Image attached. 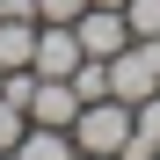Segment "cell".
<instances>
[{
  "label": "cell",
  "mask_w": 160,
  "mask_h": 160,
  "mask_svg": "<svg viewBox=\"0 0 160 160\" xmlns=\"http://www.w3.org/2000/svg\"><path fill=\"white\" fill-rule=\"evenodd\" d=\"M37 58V15H0V66Z\"/></svg>",
  "instance_id": "cell-7"
},
{
  "label": "cell",
  "mask_w": 160,
  "mask_h": 160,
  "mask_svg": "<svg viewBox=\"0 0 160 160\" xmlns=\"http://www.w3.org/2000/svg\"><path fill=\"white\" fill-rule=\"evenodd\" d=\"M109 95H117V102L160 95V37H131L117 58H109Z\"/></svg>",
  "instance_id": "cell-2"
},
{
  "label": "cell",
  "mask_w": 160,
  "mask_h": 160,
  "mask_svg": "<svg viewBox=\"0 0 160 160\" xmlns=\"http://www.w3.org/2000/svg\"><path fill=\"white\" fill-rule=\"evenodd\" d=\"M88 8H124V0H88Z\"/></svg>",
  "instance_id": "cell-12"
},
{
  "label": "cell",
  "mask_w": 160,
  "mask_h": 160,
  "mask_svg": "<svg viewBox=\"0 0 160 160\" xmlns=\"http://www.w3.org/2000/svg\"><path fill=\"white\" fill-rule=\"evenodd\" d=\"M15 160H80V146H73V131H58V124H29L22 146H15Z\"/></svg>",
  "instance_id": "cell-5"
},
{
  "label": "cell",
  "mask_w": 160,
  "mask_h": 160,
  "mask_svg": "<svg viewBox=\"0 0 160 160\" xmlns=\"http://www.w3.org/2000/svg\"><path fill=\"white\" fill-rule=\"evenodd\" d=\"M73 37H80V51H88V58H117V51L131 44V22H124V8H80Z\"/></svg>",
  "instance_id": "cell-3"
},
{
  "label": "cell",
  "mask_w": 160,
  "mask_h": 160,
  "mask_svg": "<svg viewBox=\"0 0 160 160\" xmlns=\"http://www.w3.org/2000/svg\"><path fill=\"white\" fill-rule=\"evenodd\" d=\"M80 117V95H73V80H44L37 73V95H29V124H73Z\"/></svg>",
  "instance_id": "cell-4"
},
{
  "label": "cell",
  "mask_w": 160,
  "mask_h": 160,
  "mask_svg": "<svg viewBox=\"0 0 160 160\" xmlns=\"http://www.w3.org/2000/svg\"><path fill=\"white\" fill-rule=\"evenodd\" d=\"M0 160H15V153H0Z\"/></svg>",
  "instance_id": "cell-14"
},
{
  "label": "cell",
  "mask_w": 160,
  "mask_h": 160,
  "mask_svg": "<svg viewBox=\"0 0 160 160\" xmlns=\"http://www.w3.org/2000/svg\"><path fill=\"white\" fill-rule=\"evenodd\" d=\"M146 160H160V153H146Z\"/></svg>",
  "instance_id": "cell-15"
},
{
  "label": "cell",
  "mask_w": 160,
  "mask_h": 160,
  "mask_svg": "<svg viewBox=\"0 0 160 160\" xmlns=\"http://www.w3.org/2000/svg\"><path fill=\"white\" fill-rule=\"evenodd\" d=\"M66 131H73L80 153H124V138H131V102H117V95L80 102V117H73Z\"/></svg>",
  "instance_id": "cell-1"
},
{
  "label": "cell",
  "mask_w": 160,
  "mask_h": 160,
  "mask_svg": "<svg viewBox=\"0 0 160 160\" xmlns=\"http://www.w3.org/2000/svg\"><path fill=\"white\" fill-rule=\"evenodd\" d=\"M146 153H160V95L131 102V138H124V160H146Z\"/></svg>",
  "instance_id": "cell-6"
},
{
  "label": "cell",
  "mask_w": 160,
  "mask_h": 160,
  "mask_svg": "<svg viewBox=\"0 0 160 160\" xmlns=\"http://www.w3.org/2000/svg\"><path fill=\"white\" fill-rule=\"evenodd\" d=\"M22 131H29V109L0 95V153H15V146H22Z\"/></svg>",
  "instance_id": "cell-8"
},
{
  "label": "cell",
  "mask_w": 160,
  "mask_h": 160,
  "mask_svg": "<svg viewBox=\"0 0 160 160\" xmlns=\"http://www.w3.org/2000/svg\"><path fill=\"white\" fill-rule=\"evenodd\" d=\"M124 22L131 37H160V0H124Z\"/></svg>",
  "instance_id": "cell-9"
},
{
  "label": "cell",
  "mask_w": 160,
  "mask_h": 160,
  "mask_svg": "<svg viewBox=\"0 0 160 160\" xmlns=\"http://www.w3.org/2000/svg\"><path fill=\"white\" fill-rule=\"evenodd\" d=\"M80 160H124V153H80Z\"/></svg>",
  "instance_id": "cell-11"
},
{
  "label": "cell",
  "mask_w": 160,
  "mask_h": 160,
  "mask_svg": "<svg viewBox=\"0 0 160 160\" xmlns=\"http://www.w3.org/2000/svg\"><path fill=\"white\" fill-rule=\"evenodd\" d=\"M0 80H8V66H0Z\"/></svg>",
  "instance_id": "cell-13"
},
{
  "label": "cell",
  "mask_w": 160,
  "mask_h": 160,
  "mask_svg": "<svg viewBox=\"0 0 160 160\" xmlns=\"http://www.w3.org/2000/svg\"><path fill=\"white\" fill-rule=\"evenodd\" d=\"M88 0H37V22H80Z\"/></svg>",
  "instance_id": "cell-10"
}]
</instances>
